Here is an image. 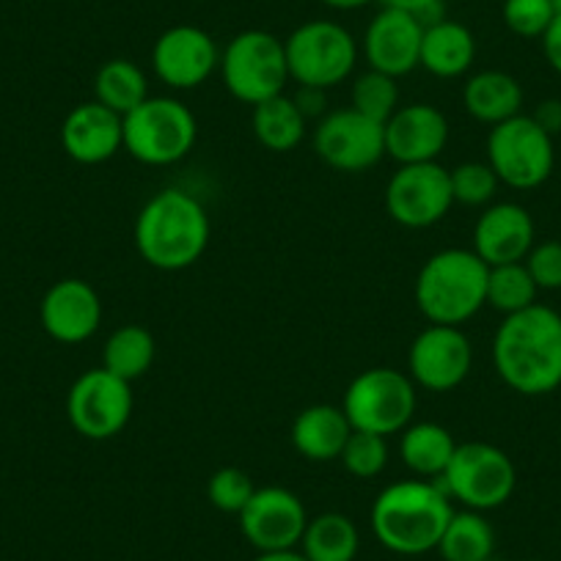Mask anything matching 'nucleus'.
Here are the masks:
<instances>
[{
    "mask_svg": "<svg viewBox=\"0 0 561 561\" xmlns=\"http://www.w3.org/2000/svg\"><path fill=\"white\" fill-rule=\"evenodd\" d=\"M493 366L523 397H545L561 388V314L528 306L504 317L493 336Z\"/></svg>",
    "mask_w": 561,
    "mask_h": 561,
    "instance_id": "f257e3e1",
    "label": "nucleus"
},
{
    "mask_svg": "<svg viewBox=\"0 0 561 561\" xmlns=\"http://www.w3.org/2000/svg\"><path fill=\"white\" fill-rule=\"evenodd\" d=\"M209 245V215L193 193L165 187L154 193L135 220V248L154 270L176 273L204 256Z\"/></svg>",
    "mask_w": 561,
    "mask_h": 561,
    "instance_id": "f03ea898",
    "label": "nucleus"
},
{
    "mask_svg": "<svg viewBox=\"0 0 561 561\" xmlns=\"http://www.w3.org/2000/svg\"><path fill=\"white\" fill-rule=\"evenodd\" d=\"M451 515L455 506L440 484L427 479H404L388 484L375 499L371 531L391 553L424 556L438 550Z\"/></svg>",
    "mask_w": 561,
    "mask_h": 561,
    "instance_id": "7ed1b4c3",
    "label": "nucleus"
},
{
    "mask_svg": "<svg viewBox=\"0 0 561 561\" xmlns=\"http://www.w3.org/2000/svg\"><path fill=\"white\" fill-rule=\"evenodd\" d=\"M490 267L466 248H446L421 264L415 304L430 325L460 328L488 306Z\"/></svg>",
    "mask_w": 561,
    "mask_h": 561,
    "instance_id": "20e7f679",
    "label": "nucleus"
},
{
    "mask_svg": "<svg viewBox=\"0 0 561 561\" xmlns=\"http://www.w3.org/2000/svg\"><path fill=\"white\" fill-rule=\"evenodd\" d=\"M198 124L174 96H149L124 116V149L144 165L180 163L196 147Z\"/></svg>",
    "mask_w": 561,
    "mask_h": 561,
    "instance_id": "39448f33",
    "label": "nucleus"
},
{
    "mask_svg": "<svg viewBox=\"0 0 561 561\" xmlns=\"http://www.w3.org/2000/svg\"><path fill=\"white\" fill-rule=\"evenodd\" d=\"M218 69L229 94L253 107L284 94L287 80H293L284 42L270 31L237 34L220 53Z\"/></svg>",
    "mask_w": 561,
    "mask_h": 561,
    "instance_id": "423d86ee",
    "label": "nucleus"
},
{
    "mask_svg": "<svg viewBox=\"0 0 561 561\" xmlns=\"http://www.w3.org/2000/svg\"><path fill=\"white\" fill-rule=\"evenodd\" d=\"M342 410L353 430L388 438L413 424L415 382L404 371L375 366L350 382Z\"/></svg>",
    "mask_w": 561,
    "mask_h": 561,
    "instance_id": "0eeeda50",
    "label": "nucleus"
},
{
    "mask_svg": "<svg viewBox=\"0 0 561 561\" xmlns=\"http://www.w3.org/2000/svg\"><path fill=\"white\" fill-rule=\"evenodd\" d=\"M488 163L501 185L512 191H537L556 169L553 135L520 113L495 124L488 135Z\"/></svg>",
    "mask_w": 561,
    "mask_h": 561,
    "instance_id": "6e6552de",
    "label": "nucleus"
},
{
    "mask_svg": "<svg viewBox=\"0 0 561 561\" xmlns=\"http://www.w3.org/2000/svg\"><path fill=\"white\" fill-rule=\"evenodd\" d=\"M289 78L309 89H333L353 75L358 64V42L333 20H311L295 28L284 42Z\"/></svg>",
    "mask_w": 561,
    "mask_h": 561,
    "instance_id": "1a4fd4ad",
    "label": "nucleus"
},
{
    "mask_svg": "<svg viewBox=\"0 0 561 561\" xmlns=\"http://www.w3.org/2000/svg\"><path fill=\"white\" fill-rule=\"evenodd\" d=\"M440 488L466 510L490 512L512 499L517 471L512 457L493 444H457L449 468L440 477Z\"/></svg>",
    "mask_w": 561,
    "mask_h": 561,
    "instance_id": "9d476101",
    "label": "nucleus"
},
{
    "mask_svg": "<svg viewBox=\"0 0 561 561\" xmlns=\"http://www.w3.org/2000/svg\"><path fill=\"white\" fill-rule=\"evenodd\" d=\"M67 415L75 433L89 440H107L127 427L133 415L129 382L111 375L105 366L89 369L72 382L67 397Z\"/></svg>",
    "mask_w": 561,
    "mask_h": 561,
    "instance_id": "9b49d317",
    "label": "nucleus"
},
{
    "mask_svg": "<svg viewBox=\"0 0 561 561\" xmlns=\"http://www.w3.org/2000/svg\"><path fill=\"white\" fill-rule=\"evenodd\" d=\"M314 152L331 169L360 174L386 158V127L355 107L331 111L317 122Z\"/></svg>",
    "mask_w": 561,
    "mask_h": 561,
    "instance_id": "f8f14e48",
    "label": "nucleus"
},
{
    "mask_svg": "<svg viewBox=\"0 0 561 561\" xmlns=\"http://www.w3.org/2000/svg\"><path fill=\"white\" fill-rule=\"evenodd\" d=\"M449 169L438 163L399 165L386 185V209L404 229H430L449 215Z\"/></svg>",
    "mask_w": 561,
    "mask_h": 561,
    "instance_id": "ddd939ff",
    "label": "nucleus"
},
{
    "mask_svg": "<svg viewBox=\"0 0 561 561\" xmlns=\"http://www.w3.org/2000/svg\"><path fill=\"white\" fill-rule=\"evenodd\" d=\"M473 366V347L455 325H430L408 350V375L415 386L446 393L466 382Z\"/></svg>",
    "mask_w": 561,
    "mask_h": 561,
    "instance_id": "4468645a",
    "label": "nucleus"
},
{
    "mask_svg": "<svg viewBox=\"0 0 561 561\" xmlns=\"http://www.w3.org/2000/svg\"><path fill=\"white\" fill-rule=\"evenodd\" d=\"M237 517L245 539L259 553L298 548L309 526L304 501L287 488H256L253 499Z\"/></svg>",
    "mask_w": 561,
    "mask_h": 561,
    "instance_id": "2eb2a0df",
    "label": "nucleus"
},
{
    "mask_svg": "<svg viewBox=\"0 0 561 561\" xmlns=\"http://www.w3.org/2000/svg\"><path fill=\"white\" fill-rule=\"evenodd\" d=\"M220 67V50L213 36L196 25H174L154 42L152 69L169 89H198Z\"/></svg>",
    "mask_w": 561,
    "mask_h": 561,
    "instance_id": "dca6fc26",
    "label": "nucleus"
},
{
    "mask_svg": "<svg viewBox=\"0 0 561 561\" xmlns=\"http://www.w3.org/2000/svg\"><path fill=\"white\" fill-rule=\"evenodd\" d=\"M424 23L404 9L386 7L375 14L364 34V50L369 69L391 78H402L419 67Z\"/></svg>",
    "mask_w": 561,
    "mask_h": 561,
    "instance_id": "f3484780",
    "label": "nucleus"
},
{
    "mask_svg": "<svg viewBox=\"0 0 561 561\" xmlns=\"http://www.w3.org/2000/svg\"><path fill=\"white\" fill-rule=\"evenodd\" d=\"M386 154L399 165L435 163L449 144V122L427 102L399 105L386 124Z\"/></svg>",
    "mask_w": 561,
    "mask_h": 561,
    "instance_id": "a211bd4d",
    "label": "nucleus"
},
{
    "mask_svg": "<svg viewBox=\"0 0 561 561\" xmlns=\"http://www.w3.org/2000/svg\"><path fill=\"white\" fill-rule=\"evenodd\" d=\"M39 317L47 336L56 342H89L102 325V300L89 280L64 278L47 289Z\"/></svg>",
    "mask_w": 561,
    "mask_h": 561,
    "instance_id": "6ab92c4d",
    "label": "nucleus"
},
{
    "mask_svg": "<svg viewBox=\"0 0 561 561\" xmlns=\"http://www.w3.org/2000/svg\"><path fill=\"white\" fill-rule=\"evenodd\" d=\"M534 237H537V229H534L531 213L515 202H499L490 204L479 215L473 226L471 251L488 267L523 262L534 248Z\"/></svg>",
    "mask_w": 561,
    "mask_h": 561,
    "instance_id": "aec40b11",
    "label": "nucleus"
},
{
    "mask_svg": "<svg viewBox=\"0 0 561 561\" xmlns=\"http://www.w3.org/2000/svg\"><path fill=\"white\" fill-rule=\"evenodd\" d=\"M61 144L75 163H105L124 149V118L96 100L80 102L64 118Z\"/></svg>",
    "mask_w": 561,
    "mask_h": 561,
    "instance_id": "412c9836",
    "label": "nucleus"
},
{
    "mask_svg": "<svg viewBox=\"0 0 561 561\" xmlns=\"http://www.w3.org/2000/svg\"><path fill=\"white\" fill-rule=\"evenodd\" d=\"M350 433L353 427L342 408L311 404V408L300 410L298 419L293 421V446L304 460L331 462L342 457Z\"/></svg>",
    "mask_w": 561,
    "mask_h": 561,
    "instance_id": "4be33fe9",
    "label": "nucleus"
},
{
    "mask_svg": "<svg viewBox=\"0 0 561 561\" xmlns=\"http://www.w3.org/2000/svg\"><path fill=\"white\" fill-rule=\"evenodd\" d=\"M473 58H477V39L466 25L446 18L424 25L419 67L427 69L430 75L444 80L460 78L473 67Z\"/></svg>",
    "mask_w": 561,
    "mask_h": 561,
    "instance_id": "5701e85b",
    "label": "nucleus"
},
{
    "mask_svg": "<svg viewBox=\"0 0 561 561\" xmlns=\"http://www.w3.org/2000/svg\"><path fill=\"white\" fill-rule=\"evenodd\" d=\"M462 105L471 113V118L495 127L506 118L520 116L523 89L512 75L484 69V72L468 78L466 89H462Z\"/></svg>",
    "mask_w": 561,
    "mask_h": 561,
    "instance_id": "b1692460",
    "label": "nucleus"
},
{
    "mask_svg": "<svg viewBox=\"0 0 561 561\" xmlns=\"http://www.w3.org/2000/svg\"><path fill=\"white\" fill-rule=\"evenodd\" d=\"M399 435H402L399 438V457H402L408 471H413L421 479L444 477L457 449V440L449 430L435 424V421H415Z\"/></svg>",
    "mask_w": 561,
    "mask_h": 561,
    "instance_id": "393cba45",
    "label": "nucleus"
},
{
    "mask_svg": "<svg viewBox=\"0 0 561 561\" xmlns=\"http://www.w3.org/2000/svg\"><path fill=\"white\" fill-rule=\"evenodd\" d=\"M306 122L309 118L300 113L293 96H273L267 102H259L253 107V135L267 152H293L300 147V140L306 138Z\"/></svg>",
    "mask_w": 561,
    "mask_h": 561,
    "instance_id": "a878e982",
    "label": "nucleus"
},
{
    "mask_svg": "<svg viewBox=\"0 0 561 561\" xmlns=\"http://www.w3.org/2000/svg\"><path fill=\"white\" fill-rule=\"evenodd\" d=\"M300 548L309 561H353L360 548L358 528L342 512H322L309 520Z\"/></svg>",
    "mask_w": 561,
    "mask_h": 561,
    "instance_id": "bb28decb",
    "label": "nucleus"
},
{
    "mask_svg": "<svg viewBox=\"0 0 561 561\" xmlns=\"http://www.w3.org/2000/svg\"><path fill=\"white\" fill-rule=\"evenodd\" d=\"M438 550L444 561H490L495 550V531L482 512H455L446 523Z\"/></svg>",
    "mask_w": 561,
    "mask_h": 561,
    "instance_id": "cd10ccee",
    "label": "nucleus"
},
{
    "mask_svg": "<svg viewBox=\"0 0 561 561\" xmlns=\"http://www.w3.org/2000/svg\"><path fill=\"white\" fill-rule=\"evenodd\" d=\"M94 100L124 118L140 102L149 100L147 75L138 64L127 61V58H113V61L102 64L100 72H96Z\"/></svg>",
    "mask_w": 561,
    "mask_h": 561,
    "instance_id": "c85d7f7f",
    "label": "nucleus"
},
{
    "mask_svg": "<svg viewBox=\"0 0 561 561\" xmlns=\"http://www.w3.org/2000/svg\"><path fill=\"white\" fill-rule=\"evenodd\" d=\"M154 336L144 325H122L107 336L102 347V366L111 375L133 382L147 375L154 364Z\"/></svg>",
    "mask_w": 561,
    "mask_h": 561,
    "instance_id": "c756f323",
    "label": "nucleus"
},
{
    "mask_svg": "<svg viewBox=\"0 0 561 561\" xmlns=\"http://www.w3.org/2000/svg\"><path fill=\"white\" fill-rule=\"evenodd\" d=\"M537 284L528 273L526 262H512L490 267L488 273V306L504 317L517 314L537 304Z\"/></svg>",
    "mask_w": 561,
    "mask_h": 561,
    "instance_id": "7c9ffc66",
    "label": "nucleus"
},
{
    "mask_svg": "<svg viewBox=\"0 0 561 561\" xmlns=\"http://www.w3.org/2000/svg\"><path fill=\"white\" fill-rule=\"evenodd\" d=\"M353 107L375 122L386 124L399 107V85L397 78L369 69L358 75L353 83Z\"/></svg>",
    "mask_w": 561,
    "mask_h": 561,
    "instance_id": "2f4dec72",
    "label": "nucleus"
},
{
    "mask_svg": "<svg viewBox=\"0 0 561 561\" xmlns=\"http://www.w3.org/2000/svg\"><path fill=\"white\" fill-rule=\"evenodd\" d=\"M339 460L355 479H375L388 466V440L382 435L353 430Z\"/></svg>",
    "mask_w": 561,
    "mask_h": 561,
    "instance_id": "473e14b6",
    "label": "nucleus"
},
{
    "mask_svg": "<svg viewBox=\"0 0 561 561\" xmlns=\"http://www.w3.org/2000/svg\"><path fill=\"white\" fill-rule=\"evenodd\" d=\"M451 180V196L462 207H484L495 198L499 191V176L490 169V163H479V160H468L457 169L449 171Z\"/></svg>",
    "mask_w": 561,
    "mask_h": 561,
    "instance_id": "72a5a7b5",
    "label": "nucleus"
},
{
    "mask_svg": "<svg viewBox=\"0 0 561 561\" xmlns=\"http://www.w3.org/2000/svg\"><path fill=\"white\" fill-rule=\"evenodd\" d=\"M256 493V484L248 477L242 468H220L209 477L207 482V499L215 510L226 512V515H240L248 506V501Z\"/></svg>",
    "mask_w": 561,
    "mask_h": 561,
    "instance_id": "f704fd0d",
    "label": "nucleus"
},
{
    "mask_svg": "<svg viewBox=\"0 0 561 561\" xmlns=\"http://www.w3.org/2000/svg\"><path fill=\"white\" fill-rule=\"evenodd\" d=\"M556 12L550 0H504L506 28L523 39H542Z\"/></svg>",
    "mask_w": 561,
    "mask_h": 561,
    "instance_id": "c9c22d12",
    "label": "nucleus"
},
{
    "mask_svg": "<svg viewBox=\"0 0 561 561\" xmlns=\"http://www.w3.org/2000/svg\"><path fill=\"white\" fill-rule=\"evenodd\" d=\"M523 262H526L537 289H545V293H556V289H561V242L559 240H548L534 245Z\"/></svg>",
    "mask_w": 561,
    "mask_h": 561,
    "instance_id": "e433bc0d",
    "label": "nucleus"
},
{
    "mask_svg": "<svg viewBox=\"0 0 561 561\" xmlns=\"http://www.w3.org/2000/svg\"><path fill=\"white\" fill-rule=\"evenodd\" d=\"M382 3L415 14L424 25H433L438 20H444V3L440 0H382Z\"/></svg>",
    "mask_w": 561,
    "mask_h": 561,
    "instance_id": "4c0bfd02",
    "label": "nucleus"
},
{
    "mask_svg": "<svg viewBox=\"0 0 561 561\" xmlns=\"http://www.w3.org/2000/svg\"><path fill=\"white\" fill-rule=\"evenodd\" d=\"M542 53L550 69L561 75V14H556L550 28L542 34Z\"/></svg>",
    "mask_w": 561,
    "mask_h": 561,
    "instance_id": "58836bf2",
    "label": "nucleus"
},
{
    "mask_svg": "<svg viewBox=\"0 0 561 561\" xmlns=\"http://www.w3.org/2000/svg\"><path fill=\"white\" fill-rule=\"evenodd\" d=\"M293 100L306 118L325 116V91L322 89H309V85H300V91L293 96Z\"/></svg>",
    "mask_w": 561,
    "mask_h": 561,
    "instance_id": "ea45409f",
    "label": "nucleus"
},
{
    "mask_svg": "<svg viewBox=\"0 0 561 561\" xmlns=\"http://www.w3.org/2000/svg\"><path fill=\"white\" fill-rule=\"evenodd\" d=\"M531 118L548 135H559L561 133V100H542L537 105V111L531 113Z\"/></svg>",
    "mask_w": 561,
    "mask_h": 561,
    "instance_id": "a19ab883",
    "label": "nucleus"
},
{
    "mask_svg": "<svg viewBox=\"0 0 561 561\" xmlns=\"http://www.w3.org/2000/svg\"><path fill=\"white\" fill-rule=\"evenodd\" d=\"M253 561H309L300 550H273V553H259Z\"/></svg>",
    "mask_w": 561,
    "mask_h": 561,
    "instance_id": "79ce46f5",
    "label": "nucleus"
},
{
    "mask_svg": "<svg viewBox=\"0 0 561 561\" xmlns=\"http://www.w3.org/2000/svg\"><path fill=\"white\" fill-rule=\"evenodd\" d=\"M320 3H325V7L331 9H339V12H355V9L369 7V3H375V0H320Z\"/></svg>",
    "mask_w": 561,
    "mask_h": 561,
    "instance_id": "37998d69",
    "label": "nucleus"
},
{
    "mask_svg": "<svg viewBox=\"0 0 561 561\" xmlns=\"http://www.w3.org/2000/svg\"><path fill=\"white\" fill-rule=\"evenodd\" d=\"M550 3H553V12L561 14V0H550Z\"/></svg>",
    "mask_w": 561,
    "mask_h": 561,
    "instance_id": "c03bdc74",
    "label": "nucleus"
},
{
    "mask_svg": "<svg viewBox=\"0 0 561 561\" xmlns=\"http://www.w3.org/2000/svg\"><path fill=\"white\" fill-rule=\"evenodd\" d=\"M523 561H539V559H523Z\"/></svg>",
    "mask_w": 561,
    "mask_h": 561,
    "instance_id": "a18cd8bd",
    "label": "nucleus"
}]
</instances>
